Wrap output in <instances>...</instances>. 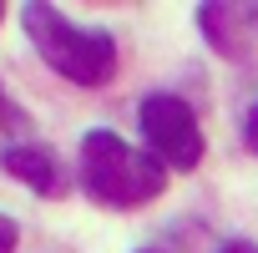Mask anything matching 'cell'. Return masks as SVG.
I'll use <instances>...</instances> for the list:
<instances>
[{"label": "cell", "mask_w": 258, "mask_h": 253, "mask_svg": "<svg viewBox=\"0 0 258 253\" xmlns=\"http://www.w3.org/2000/svg\"><path fill=\"white\" fill-rule=\"evenodd\" d=\"M81 187L106 208H137L167 187V172L152 152L126 147L116 132H91L81 142Z\"/></svg>", "instance_id": "6da1fadb"}, {"label": "cell", "mask_w": 258, "mask_h": 253, "mask_svg": "<svg viewBox=\"0 0 258 253\" xmlns=\"http://www.w3.org/2000/svg\"><path fill=\"white\" fill-rule=\"evenodd\" d=\"M21 21H26V31H31L41 61H46L51 71H61L66 81H76V86H101V81L116 71V41H111L106 31H81V26H71L56 6H26Z\"/></svg>", "instance_id": "7a4b0ae2"}, {"label": "cell", "mask_w": 258, "mask_h": 253, "mask_svg": "<svg viewBox=\"0 0 258 253\" xmlns=\"http://www.w3.org/2000/svg\"><path fill=\"white\" fill-rule=\"evenodd\" d=\"M142 137H147V147H152V157L162 167L187 172V167L203 162V132H198V116H192V106L182 96L157 91V96L142 101Z\"/></svg>", "instance_id": "3957f363"}, {"label": "cell", "mask_w": 258, "mask_h": 253, "mask_svg": "<svg viewBox=\"0 0 258 253\" xmlns=\"http://www.w3.org/2000/svg\"><path fill=\"white\" fill-rule=\"evenodd\" d=\"M6 172H11L16 182L46 193V198L66 193V172H61L56 152H46V147H11V152H6Z\"/></svg>", "instance_id": "277c9868"}, {"label": "cell", "mask_w": 258, "mask_h": 253, "mask_svg": "<svg viewBox=\"0 0 258 253\" xmlns=\"http://www.w3.org/2000/svg\"><path fill=\"white\" fill-rule=\"evenodd\" d=\"M11 248H16V223L0 218V253H11Z\"/></svg>", "instance_id": "5b68a950"}, {"label": "cell", "mask_w": 258, "mask_h": 253, "mask_svg": "<svg viewBox=\"0 0 258 253\" xmlns=\"http://www.w3.org/2000/svg\"><path fill=\"white\" fill-rule=\"evenodd\" d=\"M248 142H253V152H258V106L248 111Z\"/></svg>", "instance_id": "8992f818"}, {"label": "cell", "mask_w": 258, "mask_h": 253, "mask_svg": "<svg viewBox=\"0 0 258 253\" xmlns=\"http://www.w3.org/2000/svg\"><path fill=\"white\" fill-rule=\"evenodd\" d=\"M223 253H258V248H253V243H228Z\"/></svg>", "instance_id": "52a82bcc"}, {"label": "cell", "mask_w": 258, "mask_h": 253, "mask_svg": "<svg viewBox=\"0 0 258 253\" xmlns=\"http://www.w3.org/2000/svg\"><path fill=\"white\" fill-rule=\"evenodd\" d=\"M142 253H157V248H142Z\"/></svg>", "instance_id": "ba28073f"}, {"label": "cell", "mask_w": 258, "mask_h": 253, "mask_svg": "<svg viewBox=\"0 0 258 253\" xmlns=\"http://www.w3.org/2000/svg\"><path fill=\"white\" fill-rule=\"evenodd\" d=\"M0 16H6V6H0Z\"/></svg>", "instance_id": "9c48e42d"}]
</instances>
